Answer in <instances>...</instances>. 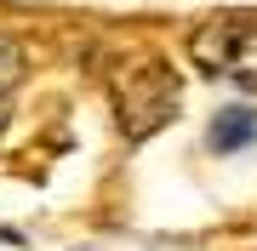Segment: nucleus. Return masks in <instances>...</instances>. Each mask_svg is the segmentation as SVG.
<instances>
[{"instance_id": "1", "label": "nucleus", "mask_w": 257, "mask_h": 251, "mask_svg": "<svg viewBox=\"0 0 257 251\" xmlns=\"http://www.w3.org/2000/svg\"><path fill=\"white\" fill-rule=\"evenodd\" d=\"M189 52L206 75L234 80V86H257V18H217V23L194 29Z\"/></svg>"}, {"instance_id": "2", "label": "nucleus", "mask_w": 257, "mask_h": 251, "mask_svg": "<svg viewBox=\"0 0 257 251\" xmlns=\"http://www.w3.org/2000/svg\"><path fill=\"white\" fill-rule=\"evenodd\" d=\"M257 143V114L251 109H223L217 126H211V149H246Z\"/></svg>"}, {"instance_id": "3", "label": "nucleus", "mask_w": 257, "mask_h": 251, "mask_svg": "<svg viewBox=\"0 0 257 251\" xmlns=\"http://www.w3.org/2000/svg\"><path fill=\"white\" fill-rule=\"evenodd\" d=\"M23 75V57H18V46H6V40H0V92H6L12 80Z\"/></svg>"}, {"instance_id": "4", "label": "nucleus", "mask_w": 257, "mask_h": 251, "mask_svg": "<svg viewBox=\"0 0 257 251\" xmlns=\"http://www.w3.org/2000/svg\"><path fill=\"white\" fill-rule=\"evenodd\" d=\"M0 131H6V109H0Z\"/></svg>"}]
</instances>
